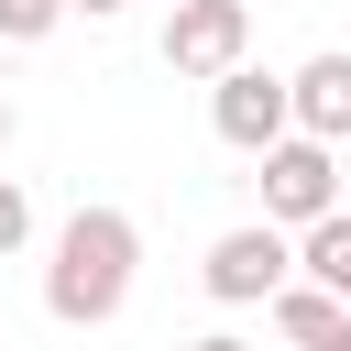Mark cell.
Returning a JSON list of instances; mask_svg holds the SVG:
<instances>
[{
	"mask_svg": "<svg viewBox=\"0 0 351 351\" xmlns=\"http://www.w3.org/2000/svg\"><path fill=\"white\" fill-rule=\"evenodd\" d=\"M66 11H77V0H0V44H44Z\"/></svg>",
	"mask_w": 351,
	"mask_h": 351,
	"instance_id": "9c48e42d",
	"label": "cell"
},
{
	"mask_svg": "<svg viewBox=\"0 0 351 351\" xmlns=\"http://www.w3.org/2000/svg\"><path fill=\"white\" fill-rule=\"evenodd\" d=\"M186 351H252V340H230V329H208V340H186Z\"/></svg>",
	"mask_w": 351,
	"mask_h": 351,
	"instance_id": "8fae6325",
	"label": "cell"
},
{
	"mask_svg": "<svg viewBox=\"0 0 351 351\" xmlns=\"http://www.w3.org/2000/svg\"><path fill=\"white\" fill-rule=\"evenodd\" d=\"M274 329H285L296 351H329V340L351 329V307H340L318 274H285V285H274Z\"/></svg>",
	"mask_w": 351,
	"mask_h": 351,
	"instance_id": "52a82bcc",
	"label": "cell"
},
{
	"mask_svg": "<svg viewBox=\"0 0 351 351\" xmlns=\"http://www.w3.org/2000/svg\"><path fill=\"white\" fill-rule=\"evenodd\" d=\"M241 44H252V11L241 0H176V22H165V66L176 77H230Z\"/></svg>",
	"mask_w": 351,
	"mask_h": 351,
	"instance_id": "5b68a950",
	"label": "cell"
},
{
	"mask_svg": "<svg viewBox=\"0 0 351 351\" xmlns=\"http://www.w3.org/2000/svg\"><path fill=\"white\" fill-rule=\"evenodd\" d=\"M77 11H88V22H110V11H132V0H77Z\"/></svg>",
	"mask_w": 351,
	"mask_h": 351,
	"instance_id": "7c38bea8",
	"label": "cell"
},
{
	"mask_svg": "<svg viewBox=\"0 0 351 351\" xmlns=\"http://www.w3.org/2000/svg\"><path fill=\"white\" fill-rule=\"evenodd\" d=\"M132 274H143V230L121 208H77L55 230V263H44V318L66 329H110L132 307Z\"/></svg>",
	"mask_w": 351,
	"mask_h": 351,
	"instance_id": "6da1fadb",
	"label": "cell"
},
{
	"mask_svg": "<svg viewBox=\"0 0 351 351\" xmlns=\"http://www.w3.org/2000/svg\"><path fill=\"white\" fill-rule=\"evenodd\" d=\"M296 274V241L274 230V219H252V230H219L208 241V263H197V285L219 296V307H274V285Z\"/></svg>",
	"mask_w": 351,
	"mask_h": 351,
	"instance_id": "3957f363",
	"label": "cell"
},
{
	"mask_svg": "<svg viewBox=\"0 0 351 351\" xmlns=\"http://www.w3.org/2000/svg\"><path fill=\"white\" fill-rule=\"evenodd\" d=\"M0 154H11V99H0Z\"/></svg>",
	"mask_w": 351,
	"mask_h": 351,
	"instance_id": "4fadbf2b",
	"label": "cell"
},
{
	"mask_svg": "<svg viewBox=\"0 0 351 351\" xmlns=\"http://www.w3.org/2000/svg\"><path fill=\"white\" fill-rule=\"evenodd\" d=\"M285 88H296V132H318V143H351V55H307Z\"/></svg>",
	"mask_w": 351,
	"mask_h": 351,
	"instance_id": "8992f818",
	"label": "cell"
},
{
	"mask_svg": "<svg viewBox=\"0 0 351 351\" xmlns=\"http://www.w3.org/2000/svg\"><path fill=\"white\" fill-rule=\"evenodd\" d=\"M208 132H219L230 154H263V143L296 132V88L263 77V66H230V77H208Z\"/></svg>",
	"mask_w": 351,
	"mask_h": 351,
	"instance_id": "277c9868",
	"label": "cell"
},
{
	"mask_svg": "<svg viewBox=\"0 0 351 351\" xmlns=\"http://www.w3.org/2000/svg\"><path fill=\"white\" fill-rule=\"evenodd\" d=\"M296 274H318V285L351 307V208H329V219H307V230H296Z\"/></svg>",
	"mask_w": 351,
	"mask_h": 351,
	"instance_id": "ba28073f",
	"label": "cell"
},
{
	"mask_svg": "<svg viewBox=\"0 0 351 351\" xmlns=\"http://www.w3.org/2000/svg\"><path fill=\"white\" fill-rule=\"evenodd\" d=\"M329 351H351V329H340V340H329Z\"/></svg>",
	"mask_w": 351,
	"mask_h": 351,
	"instance_id": "5bb4252c",
	"label": "cell"
},
{
	"mask_svg": "<svg viewBox=\"0 0 351 351\" xmlns=\"http://www.w3.org/2000/svg\"><path fill=\"white\" fill-rule=\"evenodd\" d=\"M329 208H340V143H318V132L263 143V219H274V230H307V219H329Z\"/></svg>",
	"mask_w": 351,
	"mask_h": 351,
	"instance_id": "7a4b0ae2",
	"label": "cell"
},
{
	"mask_svg": "<svg viewBox=\"0 0 351 351\" xmlns=\"http://www.w3.org/2000/svg\"><path fill=\"white\" fill-rule=\"evenodd\" d=\"M22 241H33V197H22V186H11V176H0V263H11V252H22Z\"/></svg>",
	"mask_w": 351,
	"mask_h": 351,
	"instance_id": "30bf717a",
	"label": "cell"
}]
</instances>
